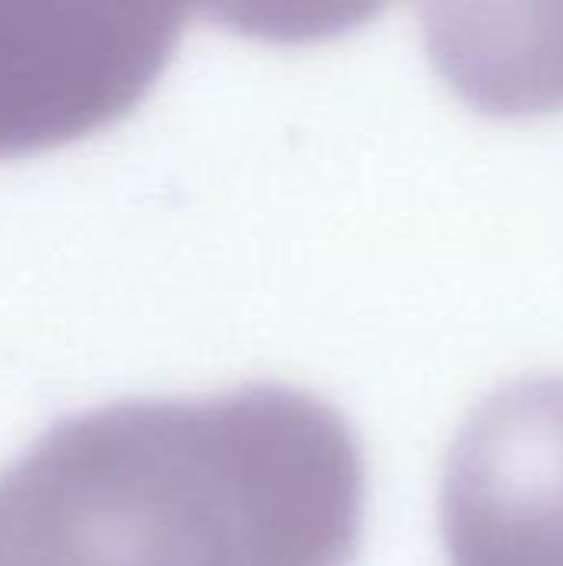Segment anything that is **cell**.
<instances>
[{
  "label": "cell",
  "mask_w": 563,
  "mask_h": 566,
  "mask_svg": "<svg viewBox=\"0 0 563 566\" xmlns=\"http://www.w3.org/2000/svg\"><path fill=\"white\" fill-rule=\"evenodd\" d=\"M362 504V448L309 391L116 401L0 471V566H345Z\"/></svg>",
  "instance_id": "1"
},
{
  "label": "cell",
  "mask_w": 563,
  "mask_h": 566,
  "mask_svg": "<svg viewBox=\"0 0 563 566\" xmlns=\"http://www.w3.org/2000/svg\"><path fill=\"white\" fill-rule=\"evenodd\" d=\"M183 10L0 0V156L60 146L123 116L159 76Z\"/></svg>",
  "instance_id": "2"
},
{
  "label": "cell",
  "mask_w": 563,
  "mask_h": 566,
  "mask_svg": "<svg viewBox=\"0 0 563 566\" xmlns=\"http://www.w3.org/2000/svg\"><path fill=\"white\" fill-rule=\"evenodd\" d=\"M441 534L451 566H563V375L475 408L445 464Z\"/></svg>",
  "instance_id": "3"
},
{
  "label": "cell",
  "mask_w": 563,
  "mask_h": 566,
  "mask_svg": "<svg viewBox=\"0 0 563 566\" xmlns=\"http://www.w3.org/2000/svg\"><path fill=\"white\" fill-rule=\"evenodd\" d=\"M428 40L448 83L481 109L563 106V3L435 7Z\"/></svg>",
  "instance_id": "4"
}]
</instances>
